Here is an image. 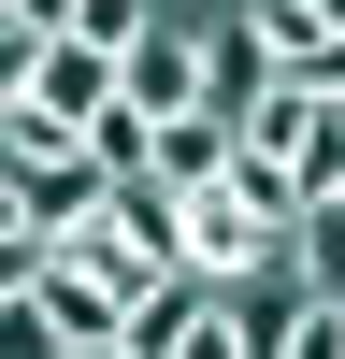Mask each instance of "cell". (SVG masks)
Returning a JSON list of instances; mask_svg holds the SVG:
<instances>
[{"label": "cell", "mask_w": 345, "mask_h": 359, "mask_svg": "<svg viewBox=\"0 0 345 359\" xmlns=\"http://www.w3.org/2000/svg\"><path fill=\"white\" fill-rule=\"evenodd\" d=\"M245 158L288 172L302 216H316V201H345V101H331V86H273V101L245 115Z\"/></svg>", "instance_id": "6da1fadb"}, {"label": "cell", "mask_w": 345, "mask_h": 359, "mask_svg": "<svg viewBox=\"0 0 345 359\" xmlns=\"http://www.w3.org/2000/svg\"><path fill=\"white\" fill-rule=\"evenodd\" d=\"M187 273L273 287V273H288V216H273V201H245V187H201V201H187Z\"/></svg>", "instance_id": "7a4b0ae2"}, {"label": "cell", "mask_w": 345, "mask_h": 359, "mask_svg": "<svg viewBox=\"0 0 345 359\" xmlns=\"http://www.w3.org/2000/svg\"><path fill=\"white\" fill-rule=\"evenodd\" d=\"M0 86H15V101H43L58 130H101L115 86H130V57H101V43H43V57H15Z\"/></svg>", "instance_id": "3957f363"}, {"label": "cell", "mask_w": 345, "mask_h": 359, "mask_svg": "<svg viewBox=\"0 0 345 359\" xmlns=\"http://www.w3.org/2000/svg\"><path fill=\"white\" fill-rule=\"evenodd\" d=\"M201 72H216V115L245 130V115H259V101L288 86V57L259 43V15H245V0H216V15H201Z\"/></svg>", "instance_id": "277c9868"}, {"label": "cell", "mask_w": 345, "mask_h": 359, "mask_svg": "<svg viewBox=\"0 0 345 359\" xmlns=\"http://www.w3.org/2000/svg\"><path fill=\"white\" fill-rule=\"evenodd\" d=\"M288 287H316V302H345V201H316V216L288 230Z\"/></svg>", "instance_id": "5b68a950"}]
</instances>
